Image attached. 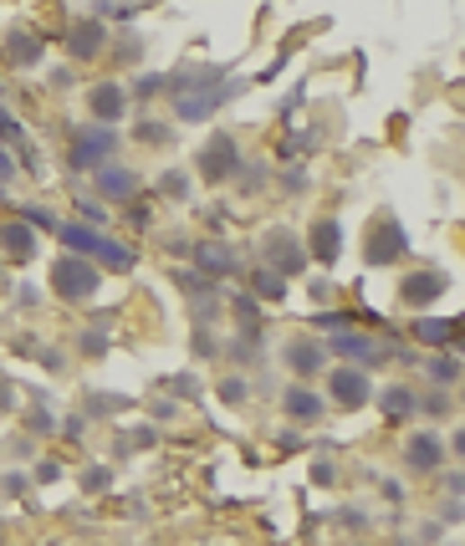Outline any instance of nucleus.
<instances>
[{
  "mask_svg": "<svg viewBox=\"0 0 465 546\" xmlns=\"http://www.w3.org/2000/svg\"><path fill=\"white\" fill-rule=\"evenodd\" d=\"M51 235H57L72 255H97V261L112 265V271H129L133 265V250L118 246V240H108V235H97L93 225H77V219H72V225H57Z\"/></svg>",
  "mask_w": 465,
  "mask_h": 546,
  "instance_id": "1",
  "label": "nucleus"
},
{
  "mask_svg": "<svg viewBox=\"0 0 465 546\" xmlns=\"http://www.w3.org/2000/svg\"><path fill=\"white\" fill-rule=\"evenodd\" d=\"M97 286H103V276H97L93 261H82V255H72V250L51 261V291H57L62 301H87Z\"/></svg>",
  "mask_w": 465,
  "mask_h": 546,
  "instance_id": "2",
  "label": "nucleus"
},
{
  "mask_svg": "<svg viewBox=\"0 0 465 546\" xmlns=\"http://www.w3.org/2000/svg\"><path fill=\"white\" fill-rule=\"evenodd\" d=\"M241 169V154H236V139L230 133H215V139L200 148V174H205L210 184H225L230 174Z\"/></svg>",
  "mask_w": 465,
  "mask_h": 546,
  "instance_id": "3",
  "label": "nucleus"
},
{
  "mask_svg": "<svg viewBox=\"0 0 465 546\" xmlns=\"http://www.w3.org/2000/svg\"><path fill=\"white\" fill-rule=\"evenodd\" d=\"M404 250H409V240H404L399 219H394V215L373 219V235H369V261H373V265H389V261H399Z\"/></svg>",
  "mask_w": 465,
  "mask_h": 546,
  "instance_id": "4",
  "label": "nucleus"
},
{
  "mask_svg": "<svg viewBox=\"0 0 465 546\" xmlns=\"http://www.w3.org/2000/svg\"><path fill=\"white\" fill-rule=\"evenodd\" d=\"M112 154V133L108 128H87V133H77V139H72V169H103V158Z\"/></svg>",
  "mask_w": 465,
  "mask_h": 546,
  "instance_id": "5",
  "label": "nucleus"
},
{
  "mask_svg": "<svg viewBox=\"0 0 465 546\" xmlns=\"http://www.w3.org/2000/svg\"><path fill=\"white\" fill-rule=\"evenodd\" d=\"M327 389H333V398H337L343 408H358V404H369V398H373L369 373H358V368H333Z\"/></svg>",
  "mask_w": 465,
  "mask_h": 546,
  "instance_id": "6",
  "label": "nucleus"
},
{
  "mask_svg": "<svg viewBox=\"0 0 465 546\" xmlns=\"http://www.w3.org/2000/svg\"><path fill=\"white\" fill-rule=\"evenodd\" d=\"M87 108H93L97 123H118V118L129 112V93H123L118 82H97L93 93H87Z\"/></svg>",
  "mask_w": 465,
  "mask_h": 546,
  "instance_id": "7",
  "label": "nucleus"
},
{
  "mask_svg": "<svg viewBox=\"0 0 465 546\" xmlns=\"http://www.w3.org/2000/svg\"><path fill=\"white\" fill-rule=\"evenodd\" d=\"M266 255H272V261L282 265L276 276H297V271L307 265V250L297 246V240H291V230H272V235H266Z\"/></svg>",
  "mask_w": 465,
  "mask_h": 546,
  "instance_id": "8",
  "label": "nucleus"
},
{
  "mask_svg": "<svg viewBox=\"0 0 465 546\" xmlns=\"http://www.w3.org/2000/svg\"><path fill=\"white\" fill-rule=\"evenodd\" d=\"M93 189L97 194H103V200H133V194H139V174L133 169H108V164H103V169L93 174Z\"/></svg>",
  "mask_w": 465,
  "mask_h": 546,
  "instance_id": "9",
  "label": "nucleus"
},
{
  "mask_svg": "<svg viewBox=\"0 0 465 546\" xmlns=\"http://www.w3.org/2000/svg\"><path fill=\"white\" fill-rule=\"evenodd\" d=\"M0 250H5L11 261H31L36 255V230L26 225V219H5V225H0Z\"/></svg>",
  "mask_w": 465,
  "mask_h": 546,
  "instance_id": "10",
  "label": "nucleus"
},
{
  "mask_svg": "<svg viewBox=\"0 0 465 546\" xmlns=\"http://www.w3.org/2000/svg\"><path fill=\"white\" fill-rule=\"evenodd\" d=\"M312 255L322 265H337V255H343V225L337 219H317L312 225Z\"/></svg>",
  "mask_w": 465,
  "mask_h": 546,
  "instance_id": "11",
  "label": "nucleus"
},
{
  "mask_svg": "<svg viewBox=\"0 0 465 546\" xmlns=\"http://www.w3.org/2000/svg\"><path fill=\"white\" fill-rule=\"evenodd\" d=\"M220 103H225V93H215V87H210V93H179L174 97V112L184 118V123H200V118H210Z\"/></svg>",
  "mask_w": 465,
  "mask_h": 546,
  "instance_id": "12",
  "label": "nucleus"
},
{
  "mask_svg": "<svg viewBox=\"0 0 465 546\" xmlns=\"http://www.w3.org/2000/svg\"><path fill=\"white\" fill-rule=\"evenodd\" d=\"M282 408H287V414H291L297 424H312V419H322V408H327V404H322V398H317L312 389H302V383H291V389H287V398H282Z\"/></svg>",
  "mask_w": 465,
  "mask_h": 546,
  "instance_id": "13",
  "label": "nucleus"
},
{
  "mask_svg": "<svg viewBox=\"0 0 465 546\" xmlns=\"http://www.w3.org/2000/svg\"><path fill=\"white\" fill-rule=\"evenodd\" d=\"M103 41H108V31H103V21H82V26H72V36H67V47H72V57H97L103 51Z\"/></svg>",
  "mask_w": 465,
  "mask_h": 546,
  "instance_id": "14",
  "label": "nucleus"
},
{
  "mask_svg": "<svg viewBox=\"0 0 465 546\" xmlns=\"http://www.w3.org/2000/svg\"><path fill=\"white\" fill-rule=\"evenodd\" d=\"M434 297H445V276H440V271H419V276L404 282V301H409V307H425V301H434Z\"/></svg>",
  "mask_w": 465,
  "mask_h": 546,
  "instance_id": "15",
  "label": "nucleus"
},
{
  "mask_svg": "<svg viewBox=\"0 0 465 546\" xmlns=\"http://www.w3.org/2000/svg\"><path fill=\"white\" fill-rule=\"evenodd\" d=\"M440 460H445V444H440V434H415L409 439V465L415 470H440Z\"/></svg>",
  "mask_w": 465,
  "mask_h": 546,
  "instance_id": "16",
  "label": "nucleus"
},
{
  "mask_svg": "<svg viewBox=\"0 0 465 546\" xmlns=\"http://www.w3.org/2000/svg\"><path fill=\"white\" fill-rule=\"evenodd\" d=\"M194 261H200V276H230L236 271V255H230V246H200L194 250Z\"/></svg>",
  "mask_w": 465,
  "mask_h": 546,
  "instance_id": "17",
  "label": "nucleus"
},
{
  "mask_svg": "<svg viewBox=\"0 0 465 546\" xmlns=\"http://www.w3.org/2000/svg\"><path fill=\"white\" fill-rule=\"evenodd\" d=\"M287 368H291V373H317V368H322V347L312 343V337L287 343Z\"/></svg>",
  "mask_w": 465,
  "mask_h": 546,
  "instance_id": "18",
  "label": "nucleus"
},
{
  "mask_svg": "<svg viewBox=\"0 0 465 546\" xmlns=\"http://www.w3.org/2000/svg\"><path fill=\"white\" fill-rule=\"evenodd\" d=\"M333 353H343V358H358V363H384V353H379L369 337H353V332H337V337H333Z\"/></svg>",
  "mask_w": 465,
  "mask_h": 546,
  "instance_id": "19",
  "label": "nucleus"
},
{
  "mask_svg": "<svg viewBox=\"0 0 465 546\" xmlns=\"http://www.w3.org/2000/svg\"><path fill=\"white\" fill-rule=\"evenodd\" d=\"M5 57H11L16 67H36V62H41V41L26 36V31H11V36H5Z\"/></svg>",
  "mask_w": 465,
  "mask_h": 546,
  "instance_id": "20",
  "label": "nucleus"
},
{
  "mask_svg": "<svg viewBox=\"0 0 465 546\" xmlns=\"http://www.w3.org/2000/svg\"><path fill=\"white\" fill-rule=\"evenodd\" d=\"M379 408H384L389 419H409V414L419 408V398L409 389H384V393H379Z\"/></svg>",
  "mask_w": 465,
  "mask_h": 546,
  "instance_id": "21",
  "label": "nucleus"
},
{
  "mask_svg": "<svg viewBox=\"0 0 465 546\" xmlns=\"http://www.w3.org/2000/svg\"><path fill=\"white\" fill-rule=\"evenodd\" d=\"M415 337H419V343H430V347H440V343H450V337H455V322H445V317H419V322H415Z\"/></svg>",
  "mask_w": 465,
  "mask_h": 546,
  "instance_id": "22",
  "label": "nucleus"
},
{
  "mask_svg": "<svg viewBox=\"0 0 465 546\" xmlns=\"http://www.w3.org/2000/svg\"><path fill=\"white\" fill-rule=\"evenodd\" d=\"M251 291L266 297V301H282V297H287V282H282L276 271H256V276H251Z\"/></svg>",
  "mask_w": 465,
  "mask_h": 546,
  "instance_id": "23",
  "label": "nucleus"
},
{
  "mask_svg": "<svg viewBox=\"0 0 465 546\" xmlns=\"http://www.w3.org/2000/svg\"><path fill=\"white\" fill-rule=\"evenodd\" d=\"M159 189L169 194V200H184V189H190V179H184V174H164V179H159Z\"/></svg>",
  "mask_w": 465,
  "mask_h": 546,
  "instance_id": "24",
  "label": "nucleus"
},
{
  "mask_svg": "<svg viewBox=\"0 0 465 546\" xmlns=\"http://www.w3.org/2000/svg\"><path fill=\"white\" fill-rule=\"evenodd\" d=\"M108 480H112L108 465H93L87 475H82V490H108Z\"/></svg>",
  "mask_w": 465,
  "mask_h": 546,
  "instance_id": "25",
  "label": "nucleus"
},
{
  "mask_svg": "<svg viewBox=\"0 0 465 546\" xmlns=\"http://www.w3.org/2000/svg\"><path fill=\"white\" fill-rule=\"evenodd\" d=\"M220 398H225V404H246V383H241V378L220 383Z\"/></svg>",
  "mask_w": 465,
  "mask_h": 546,
  "instance_id": "26",
  "label": "nucleus"
},
{
  "mask_svg": "<svg viewBox=\"0 0 465 546\" xmlns=\"http://www.w3.org/2000/svg\"><path fill=\"white\" fill-rule=\"evenodd\" d=\"M461 373V363H450V358H440V363H430V378H440V383H450V378Z\"/></svg>",
  "mask_w": 465,
  "mask_h": 546,
  "instance_id": "27",
  "label": "nucleus"
},
{
  "mask_svg": "<svg viewBox=\"0 0 465 546\" xmlns=\"http://www.w3.org/2000/svg\"><path fill=\"white\" fill-rule=\"evenodd\" d=\"M317 327H327V332H343V327H348V312H317Z\"/></svg>",
  "mask_w": 465,
  "mask_h": 546,
  "instance_id": "28",
  "label": "nucleus"
},
{
  "mask_svg": "<svg viewBox=\"0 0 465 546\" xmlns=\"http://www.w3.org/2000/svg\"><path fill=\"white\" fill-rule=\"evenodd\" d=\"M77 210H82V219H103V204H93V200H87V194H82V200H77Z\"/></svg>",
  "mask_w": 465,
  "mask_h": 546,
  "instance_id": "29",
  "label": "nucleus"
},
{
  "mask_svg": "<svg viewBox=\"0 0 465 546\" xmlns=\"http://www.w3.org/2000/svg\"><path fill=\"white\" fill-rule=\"evenodd\" d=\"M0 179H16V158L5 154V148H0Z\"/></svg>",
  "mask_w": 465,
  "mask_h": 546,
  "instance_id": "30",
  "label": "nucleus"
},
{
  "mask_svg": "<svg viewBox=\"0 0 465 546\" xmlns=\"http://www.w3.org/2000/svg\"><path fill=\"white\" fill-rule=\"evenodd\" d=\"M16 404V389H11V383H0V408H11Z\"/></svg>",
  "mask_w": 465,
  "mask_h": 546,
  "instance_id": "31",
  "label": "nucleus"
},
{
  "mask_svg": "<svg viewBox=\"0 0 465 546\" xmlns=\"http://www.w3.org/2000/svg\"><path fill=\"white\" fill-rule=\"evenodd\" d=\"M450 490H455V496H465V475H450Z\"/></svg>",
  "mask_w": 465,
  "mask_h": 546,
  "instance_id": "32",
  "label": "nucleus"
},
{
  "mask_svg": "<svg viewBox=\"0 0 465 546\" xmlns=\"http://www.w3.org/2000/svg\"><path fill=\"white\" fill-rule=\"evenodd\" d=\"M455 454H461V460H465V429H461V434H455Z\"/></svg>",
  "mask_w": 465,
  "mask_h": 546,
  "instance_id": "33",
  "label": "nucleus"
},
{
  "mask_svg": "<svg viewBox=\"0 0 465 546\" xmlns=\"http://www.w3.org/2000/svg\"><path fill=\"white\" fill-rule=\"evenodd\" d=\"M455 353H461V358H465V337H461V332H455Z\"/></svg>",
  "mask_w": 465,
  "mask_h": 546,
  "instance_id": "34",
  "label": "nucleus"
},
{
  "mask_svg": "<svg viewBox=\"0 0 465 546\" xmlns=\"http://www.w3.org/2000/svg\"><path fill=\"white\" fill-rule=\"evenodd\" d=\"M461 404H465V389H461Z\"/></svg>",
  "mask_w": 465,
  "mask_h": 546,
  "instance_id": "35",
  "label": "nucleus"
}]
</instances>
